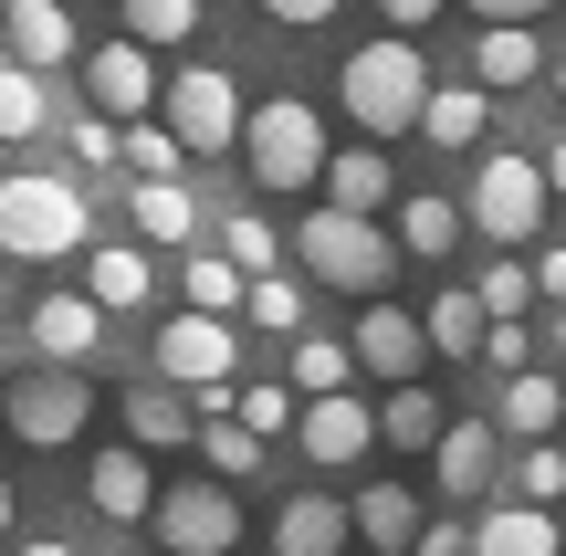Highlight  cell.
<instances>
[{
  "instance_id": "cell-52",
  "label": "cell",
  "mask_w": 566,
  "mask_h": 556,
  "mask_svg": "<svg viewBox=\"0 0 566 556\" xmlns=\"http://www.w3.org/2000/svg\"><path fill=\"white\" fill-rule=\"evenodd\" d=\"M556 84H566V53H556Z\"/></svg>"
},
{
  "instance_id": "cell-48",
  "label": "cell",
  "mask_w": 566,
  "mask_h": 556,
  "mask_svg": "<svg viewBox=\"0 0 566 556\" xmlns=\"http://www.w3.org/2000/svg\"><path fill=\"white\" fill-rule=\"evenodd\" d=\"M546 179H556V200H566V137H556V147H546Z\"/></svg>"
},
{
  "instance_id": "cell-26",
  "label": "cell",
  "mask_w": 566,
  "mask_h": 556,
  "mask_svg": "<svg viewBox=\"0 0 566 556\" xmlns=\"http://www.w3.org/2000/svg\"><path fill=\"white\" fill-rule=\"evenodd\" d=\"M441 431H451V410L430 389H388L378 399V441H399V452H441Z\"/></svg>"
},
{
  "instance_id": "cell-49",
  "label": "cell",
  "mask_w": 566,
  "mask_h": 556,
  "mask_svg": "<svg viewBox=\"0 0 566 556\" xmlns=\"http://www.w3.org/2000/svg\"><path fill=\"white\" fill-rule=\"evenodd\" d=\"M11 556H74V546H63V536H32V546H11Z\"/></svg>"
},
{
  "instance_id": "cell-9",
  "label": "cell",
  "mask_w": 566,
  "mask_h": 556,
  "mask_svg": "<svg viewBox=\"0 0 566 556\" xmlns=\"http://www.w3.org/2000/svg\"><path fill=\"white\" fill-rule=\"evenodd\" d=\"M147 357H158V378H168V389L210 399V389H231V357H242V347H231V315H168Z\"/></svg>"
},
{
  "instance_id": "cell-13",
  "label": "cell",
  "mask_w": 566,
  "mask_h": 556,
  "mask_svg": "<svg viewBox=\"0 0 566 556\" xmlns=\"http://www.w3.org/2000/svg\"><path fill=\"white\" fill-rule=\"evenodd\" d=\"M84 504H95L105 525H158V483H147V452H137V441H116V452L84 462Z\"/></svg>"
},
{
  "instance_id": "cell-35",
  "label": "cell",
  "mask_w": 566,
  "mask_h": 556,
  "mask_svg": "<svg viewBox=\"0 0 566 556\" xmlns=\"http://www.w3.org/2000/svg\"><path fill=\"white\" fill-rule=\"evenodd\" d=\"M126 168H137V179H179V168H189L179 126H168V116H137V126H126Z\"/></svg>"
},
{
  "instance_id": "cell-34",
  "label": "cell",
  "mask_w": 566,
  "mask_h": 556,
  "mask_svg": "<svg viewBox=\"0 0 566 556\" xmlns=\"http://www.w3.org/2000/svg\"><path fill=\"white\" fill-rule=\"evenodd\" d=\"M200 462H210V473H221V483H252V473H263V441H252L242 431V420H200Z\"/></svg>"
},
{
  "instance_id": "cell-19",
  "label": "cell",
  "mask_w": 566,
  "mask_h": 556,
  "mask_svg": "<svg viewBox=\"0 0 566 556\" xmlns=\"http://www.w3.org/2000/svg\"><path fill=\"white\" fill-rule=\"evenodd\" d=\"M357 536L367 546H378V556H420V536H430V525H420V494H409V483H367V494H357Z\"/></svg>"
},
{
  "instance_id": "cell-4",
  "label": "cell",
  "mask_w": 566,
  "mask_h": 556,
  "mask_svg": "<svg viewBox=\"0 0 566 556\" xmlns=\"http://www.w3.org/2000/svg\"><path fill=\"white\" fill-rule=\"evenodd\" d=\"M242 158H252L263 189H315L325 168H336V147H325V116L304 95H263L252 126H242Z\"/></svg>"
},
{
  "instance_id": "cell-45",
  "label": "cell",
  "mask_w": 566,
  "mask_h": 556,
  "mask_svg": "<svg viewBox=\"0 0 566 556\" xmlns=\"http://www.w3.org/2000/svg\"><path fill=\"white\" fill-rule=\"evenodd\" d=\"M388 11V32H420V21H441V0H378Z\"/></svg>"
},
{
  "instance_id": "cell-47",
  "label": "cell",
  "mask_w": 566,
  "mask_h": 556,
  "mask_svg": "<svg viewBox=\"0 0 566 556\" xmlns=\"http://www.w3.org/2000/svg\"><path fill=\"white\" fill-rule=\"evenodd\" d=\"M420 556H472V536H462V525H430V536H420Z\"/></svg>"
},
{
  "instance_id": "cell-16",
  "label": "cell",
  "mask_w": 566,
  "mask_h": 556,
  "mask_svg": "<svg viewBox=\"0 0 566 556\" xmlns=\"http://www.w3.org/2000/svg\"><path fill=\"white\" fill-rule=\"evenodd\" d=\"M346 536H357V504L336 494H294L273 515V556H346Z\"/></svg>"
},
{
  "instance_id": "cell-15",
  "label": "cell",
  "mask_w": 566,
  "mask_h": 556,
  "mask_svg": "<svg viewBox=\"0 0 566 556\" xmlns=\"http://www.w3.org/2000/svg\"><path fill=\"white\" fill-rule=\"evenodd\" d=\"M0 32H11V63H32V74H63V63L84 53L63 0H11V11H0Z\"/></svg>"
},
{
  "instance_id": "cell-30",
  "label": "cell",
  "mask_w": 566,
  "mask_h": 556,
  "mask_svg": "<svg viewBox=\"0 0 566 556\" xmlns=\"http://www.w3.org/2000/svg\"><path fill=\"white\" fill-rule=\"evenodd\" d=\"M504 431H525V441H546V431H566V389L546 368H525V378H504Z\"/></svg>"
},
{
  "instance_id": "cell-12",
  "label": "cell",
  "mask_w": 566,
  "mask_h": 556,
  "mask_svg": "<svg viewBox=\"0 0 566 556\" xmlns=\"http://www.w3.org/2000/svg\"><path fill=\"white\" fill-rule=\"evenodd\" d=\"M346 347H357V368H367V378H388V389H420V357H430V326H420V315H399V305H367Z\"/></svg>"
},
{
  "instance_id": "cell-46",
  "label": "cell",
  "mask_w": 566,
  "mask_h": 556,
  "mask_svg": "<svg viewBox=\"0 0 566 556\" xmlns=\"http://www.w3.org/2000/svg\"><path fill=\"white\" fill-rule=\"evenodd\" d=\"M535 294H556V315H566V242L546 252V263H535Z\"/></svg>"
},
{
  "instance_id": "cell-17",
  "label": "cell",
  "mask_w": 566,
  "mask_h": 556,
  "mask_svg": "<svg viewBox=\"0 0 566 556\" xmlns=\"http://www.w3.org/2000/svg\"><path fill=\"white\" fill-rule=\"evenodd\" d=\"M126 441H137V452H179V441H200V399H179L168 378H158V389L137 378V389H126Z\"/></svg>"
},
{
  "instance_id": "cell-25",
  "label": "cell",
  "mask_w": 566,
  "mask_h": 556,
  "mask_svg": "<svg viewBox=\"0 0 566 556\" xmlns=\"http://www.w3.org/2000/svg\"><path fill=\"white\" fill-rule=\"evenodd\" d=\"M420 326H430V357H483V336H493V315H483V294H472V284H451L441 305L420 315Z\"/></svg>"
},
{
  "instance_id": "cell-3",
  "label": "cell",
  "mask_w": 566,
  "mask_h": 556,
  "mask_svg": "<svg viewBox=\"0 0 566 556\" xmlns=\"http://www.w3.org/2000/svg\"><path fill=\"white\" fill-rule=\"evenodd\" d=\"M294 252H304V273H315V284L367 294V305H378V294H388V273H399V231L357 221V210H315V221L294 231Z\"/></svg>"
},
{
  "instance_id": "cell-11",
  "label": "cell",
  "mask_w": 566,
  "mask_h": 556,
  "mask_svg": "<svg viewBox=\"0 0 566 556\" xmlns=\"http://www.w3.org/2000/svg\"><path fill=\"white\" fill-rule=\"evenodd\" d=\"M294 441H304V462H315V473H346V462L378 452V410H367L357 389H346V399H304Z\"/></svg>"
},
{
  "instance_id": "cell-43",
  "label": "cell",
  "mask_w": 566,
  "mask_h": 556,
  "mask_svg": "<svg viewBox=\"0 0 566 556\" xmlns=\"http://www.w3.org/2000/svg\"><path fill=\"white\" fill-rule=\"evenodd\" d=\"M263 11H273V21H294V32H315V21H336L346 0H263Z\"/></svg>"
},
{
  "instance_id": "cell-23",
  "label": "cell",
  "mask_w": 566,
  "mask_h": 556,
  "mask_svg": "<svg viewBox=\"0 0 566 556\" xmlns=\"http://www.w3.org/2000/svg\"><path fill=\"white\" fill-rule=\"evenodd\" d=\"M472 231L462 200H441V189H420V200H399V252H420V263H441L451 242Z\"/></svg>"
},
{
  "instance_id": "cell-31",
  "label": "cell",
  "mask_w": 566,
  "mask_h": 556,
  "mask_svg": "<svg viewBox=\"0 0 566 556\" xmlns=\"http://www.w3.org/2000/svg\"><path fill=\"white\" fill-rule=\"evenodd\" d=\"M137 231H147V242H189V231H200L189 179H137Z\"/></svg>"
},
{
  "instance_id": "cell-40",
  "label": "cell",
  "mask_w": 566,
  "mask_h": 556,
  "mask_svg": "<svg viewBox=\"0 0 566 556\" xmlns=\"http://www.w3.org/2000/svg\"><path fill=\"white\" fill-rule=\"evenodd\" d=\"M231 420H242L252 441H273V431H294L304 410H294V389H242V399H231Z\"/></svg>"
},
{
  "instance_id": "cell-32",
  "label": "cell",
  "mask_w": 566,
  "mask_h": 556,
  "mask_svg": "<svg viewBox=\"0 0 566 556\" xmlns=\"http://www.w3.org/2000/svg\"><path fill=\"white\" fill-rule=\"evenodd\" d=\"M346 378H357V347H336V336H294V399H346Z\"/></svg>"
},
{
  "instance_id": "cell-39",
  "label": "cell",
  "mask_w": 566,
  "mask_h": 556,
  "mask_svg": "<svg viewBox=\"0 0 566 556\" xmlns=\"http://www.w3.org/2000/svg\"><path fill=\"white\" fill-rule=\"evenodd\" d=\"M472 294H483V315H493V326H525L535 273H525V263H483V284H472Z\"/></svg>"
},
{
  "instance_id": "cell-53",
  "label": "cell",
  "mask_w": 566,
  "mask_h": 556,
  "mask_svg": "<svg viewBox=\"0 0 566 556\" xmlns=\"http://www.w3.org/2000/svg\"><path fill=\"white\" fill-rule=\"evenodd\" d=\"M0 11H11V0H0Z\"/></svg>"
},
{
  "instance_id": "cell-14",
  "label": "cell",
  "mask_w": 566,
  "mask_h": 556,
  "mask_svg": "<svg viewBox=\"0 0 566 556\" xmlns=\"http://www.w3.org/2000/svg\"><path fill=\"white\" fill-rule=\"evenodd\" d=\"M95 336H105V305H95V294H42V305H32L42 368H84V357H95Z\"/></svg>"
},
{
  "instance_id": "cell-24",
  "label": "cell",
  "mask_w": 566,
  "mask_h": 556,
  "mask_svg": "<svg viewBox=\"0 0 566 556\" xmlns=\"http://www.w3.org/2000/svg\"><path fill=\"white\" fill-rule=\"evenodd\" d=\"M430 462H441V494H462V504H472V494L493 483V420H451Z\"/></svg>"
},
{
  "instance_id": "cell-51",
  "label": "cell",
  "mask_w": 566,
  "mask_h": 556,
  "mask_svg": "<svg viewBox=\"0 0 566 556\" xmlns=\"http://www.w3.org/2000/svg\"><path fill=\"white\" fill-rule=\"evenodd\" d=\"M556 357H566V315H556Z\"/></svg>"
},
{
  "instance_id": "cell-21",
  "label": "cell",
  "mask_w": 566,
  "mask_h": 556,
  "mask_svg": "<svg viewBox=\"0 0 566 556\" xmlns=\"http://www.w3.org/2000/svg\"><path fill=\"white\" fill-rule=\"evenodd\" d=\"M535 74H546V42L514 32V21L472 42V84H483V95H514V84H535Z\"/></svg>"
},
{
  "instance_id": "cell-8",
  "label": "cell",
  "mask_w": 566,
  "mask_h": 556,
  "mask_svg": "<svg viewBox=\"0 0 566 556\" xmlns=\"http://www.w3.org/2000/svg\"><path fill=\"white\" fill-rule=\"evenodd\" d=\"M158 546L168 556H231V546H242V494H231L221 473L168 483V494H158Z\"/></svg>"
},
{
  "instance_id": "cell-5",
  "label": "cell",
  "mask_w": 566,
  "mask_h": 556,
  "mask_svg": "<svg viewBox=\"0 0 566 556\" xmlns=\"http://www.w3.org/2000/svg\"><path fill=\"white\" fill-rule=\"evenodd\" d=\"M546 200H556V179H546V158H525V147H493L483 168H472V231L483 242H535L546 231Z\"/></svg>"
},
{
  "instance_id": "cell-7",
  "label": "cell",
  "mask_w": 566,
  "mask_h": 556,
  "mask_svg": "<svg viewBox=\"0 0 566 556\" xmlns=\"http://www.w3.org/2000/svg\"><path fill=\"white\" fill-rule=\"evenodd\" d=\"M0 420H11V441H32V452H63V441H84V420H95V389H84V368H32L0 389Z\"/></svg>"
},
{
  "instance_id": "cell-1",
  "label": "cell",
  "mask_w": 566,
  "mask_h": 556,
  "mask_svg": "<svg viewBox=\"0 0 566 556\" xmlns=\"http://www.w3.org/2000/svg\"><path fill=\"white\" fill-rule=\"evenodd\" d=\"M336 95H346V116L367 126V137H409V126L430 116V63H420V42L409 32H378V42H357L346 53V74H336Z\"/></svg>"
},
{
  "instance_id": "cell-6",
  "label": "cell",
  "mask_w": 566,
  "mask_h": 556,
  "mask_svg": "<svg viewBox=\"0 0 566 556\" xmlns=\"http://www.w3.org/2000/svg\"><path fill=\"white\" fill-rule=\"evenodd\" d=\"M158 116L179 126V147H189V158H231V137L252 126V105H242V84H231L221 63H179Z\"/></svg>"
},
{
  "instance_id": "cell-36",
  "label": "cell",
  "mask_w": 566,
  "mask_h": 556,
  "mask_svg": "<svg viewBox=\"0 0 566 556\" xmlns=\"http://www.w3.org/2000/svg\"><path fill=\"white\" fill-rule=\"evenodd\" d=\"M566 494V441H525V462H514V504H556Z\"/></svg>"
},
{
  "instance_id": "cell-2",
  "label": "cell",
  "mask_w": 566,
  "mask_h": 556,
  "mask_svg": "<svg viewBox=\"0 0 566 556\" xmlns=\"http://www.w3.org/2000/svg\"><path fill=\"white\" fill-rule=\"evenodd\" d=\"M84 231H95V210L74 179H53V168L0 179V252L11 263H63V252H84Z\"/></svg>"
},
{
  "instance_id": "cell-22",
  "label": "cell",
  "mask_w": 566,
  "mask_h": 556,
  "mask_svg": "<svg viewBox=\"0 0 566 556\" xmlns=\"http://www.w3.org/2000/svg\"><path fill=\"white\" fill-rule=\"evenodd\" d=\"M84 294H95L105 315L147 305V242H95V252H84Z\"/></svg>"
},
{
  "instance_id": "cell-50",
  "label": "cell",
  "mask_w": 566,
  "mask_h": 556,
  "mask_svg": "<svg viewBox=\"0 0 566 556\" xmlns=\"http://www.w3.org/2000/svg\"><path fill=\"white\" fill-rule=\"evenodd\" d=\"M0 536H11V483H0Z\"/></svg>"
},
{
  "instance_id": "cell-28",
  "label": "cell",
  "mask_w": 566,
  "mask_h": 556,
  "mask_svg": "<svg viewBox=\"0 0 566 556\" xmlns=\"http://www.w3.org/2000/svg\"><path fill=\"white\" fill-rule=\"evenodd\" d=\"M483 116H493L483 84H441V95H430V116H420V137H430V147H483Z\"/></svg>"
},
{
  "instance_id": "cell-33",
  "label": "cell",
  "mask_w": 566,
  "mask_h": 556,
  "mask_svg": "<svg viewBox=\"0 0 566 556\" xmlns=\"http://www.w3.org/2000/svg\"><path fill=\"white\" fill-rule=\"evenodd\" d=\"M116 11H126V42H147V53H179L200 32V0H116Z\"/></svg>"
},
{
  "instance_id": "cell-10",
  "label": "cell",
  "mask_w": 566,
  "mask_h": 556,
  "mask_svg": "<svg viewBox=\"0 0 566 556\" xmlns=\"http://www.w3.org/2000/svg\"><path fill=\"white\" fill-rule=\"evenodd\" d=\"M84 95H95V116H158L168 105V74L147 63V42H105V53H84Z\"/></svg>"
},
{
  "instance_id": "cell-38",
  "label": "cell",
  "mask_w": 566,
  "mask_h": 556,
  "mask_svg": "<svg viewBox=\"0 0 566 556\" xmlns=\"http://www.w3.org/2000/svg\"><path fill=\"white\" fill-rule=\"evenodd\" d=\"M221 252H231V263H242V273H252V284H263V273H273V252H283V242H273V221H263V210H231V231H221Z\"/></svg>"
},
{
  "instance_id": "cell-27",
  "label": "cell",
  "mask_w": 566,
  "mask_h": 556,
  "mask_svg": "<svg viewBox=\"0 0 566 556\" xmlns=\"http://www.w3.org/2000/svg\"><path fill=\"white\" fill-rule=\"evenodd\" d=\"M53 126V95H42L32 63H0V147H32Z\"/></svg>"
},
{
  "instance_id": "cell-41",
  "label": "cell",
  "mask_w": 566,
  "mask_h": 556,
  "mask_svg": "<svg viewBox=\"0 0 566 556\" xmlns=\"http://www.w3.org/2000/svg\"><path fill=\"white\" fill-rule=\"evenodd\" d=\"M74 158H84V168H105V158H126V137H116V116H74Z\"/></svg>"
},
{
  "instance_id": "cell-29",
  "label": "cell",
  "mask_w": 566,
  "mask_h": 556,
  "mask_svg": "<svg viewBox=\"0 0 566 556\" xmlns=\"http://www.w3.org/2000/svg\"><path fill=\"white\" fill-rule=\"evenodd\" d=\"M179 294H189V315H242L252 305V273L231 263V252H200V263L179 273Z\"/></svg>"
},
{
  "instance_id": "cell-18",
  "label": "cell",
  "mask_w": 566,
  "mask_h": 556,
  "mask_svg": "<svg viewBox=\"0 0 566 556\" xmlns=\"http://www.w3.org/2000/svg\"><path fill=\"white\" fill-rule=\"evenodd\" d=\"M388 189H399V168H388L378 147H336V168H325V210H357V221H378Z\"/></svg>"
},
{
  "instance_id": "cell-20",
  "label": "cell",
  "mask_w": 566,
  "mask_h": 556,
  "mask_svg": "<svg viewBox=\"0 0 566 556\" xmlns=\"http://www.w3.org/2000/svg\"><path fill=\"white\" fill-rule=\"evenodd\" d=\"M472 556H566V536H556L546 504H504V515L472 525Z\"/></svg>"
},
{
  "instance_id": "cell-37",
  "label": "cell",
  "mask_w": 566,
  "mask_h": 556,
  "mask_svg": "<svg viewBox=\"0 0 566 556\" xmlns=\"http://www.w3.org/2000/svg\"><path fill=\"white\" fill-rule=\"evenodd\" d=\"M242 315H252V326H263V336H304V284H283V273H263Z\"/></svg>"
},
{
  "instance_id": "cell-42",
  "label": "cell",
  "mask_w": 566,
  "mask_h": 556,
  "mask_svg": "<svg viewBox=\"0 0 566 556\" xmlns=\"http://www.w3.org/2000/svg\"><path fill=\"white\" fill-rule=\"evenodd\" d=\"M462 11H483V32H504V21H514V32H535L546 0H462Z\"/></svg>"
},
{
  "instance_id": "cell-44",
  "label": "cell",
  "mask_w": 566,
  "mask_h": 556,
  "mask_svg": "<svg viewBox=\"0 0 566 556\" xmlns=\"http://www.w3.org/2000/svg\"><path fill=\"white\" fill-rule=\"evenodd\" d=\"M483 357H493L504 378H525V326H493V336H483Z\"/></svg>"
}]
</instances>
